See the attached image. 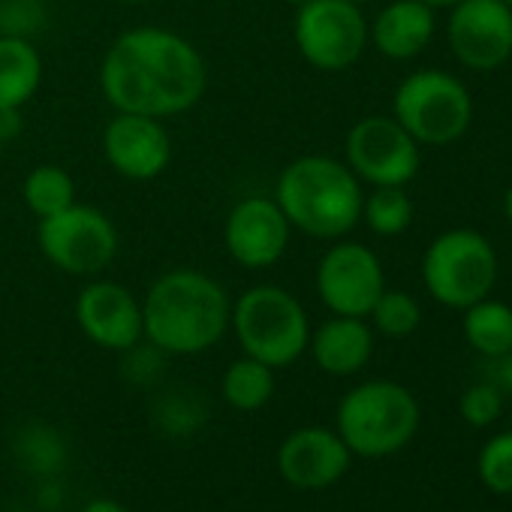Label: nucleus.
I'll return each instance as SVG.
<instances>
[{
  "instance_id": "nucleus-16",
  "label": "nucleus",
  "mask_w": 512,
  "mask_h": 512,
  "mask_svg": "<svg viewBox=\"0 0 512 512\" xmlns=\"http://www.w3.org/2000/svg\"><path fill=\"white\" fill-rule=\"evenodd\" d=\"M350 455L341 434L329 428H299L281 443L278 470L296 488H329L347 473Z\"/></svg>"
},
{
  "instance_id": "nucleus-33",
  "label": "nucleus",
  "mask_w": 512,
  "mask_h": 512,
  "mask_svg": "<svg viewBox=\"0 0 512 512\" xmlns=\"http://www.w3.org/2000/svg\"><path fill=\"white\" fill-rule=\"evenodd\" d=\"M287 4H299L302 7V4H308V0H287Z\"/></svg>"
},
{
  "instance_id": "nucleus-9",
  "label": "nucleus",
  "mask_w": 512,
  "mask_h": 512,
  "mask_svg": "<svg viewBox=\"0 0 512 512\" xmlns=\"http://www.w3.org/2000/svg\"><path fill=\"white\" fill-rule=\"evenodd\" d=\"M368 43V22L350 0H308L296 16V46L317 70L353 67Z\"/></svg>"
},
{
  "instance_id": "nucleus-3",
  "label": "nucleus",
  "mask_w": 512,
  "mask_h": 512,
  "mask_svg": "<svg viewBox=\"0 0 512 512\" xmlns=\"http://www.w3.org/2000/svg\"><path fill=\"white\" fill-rule=\"evenodd\" d=\"M362 187L350 166L332 157H302L278 178L284 217L308 235L338 238L362 217Z\"/></svg>"
},
{
  "instance_id": "nucleus-26",
  "label": "nucleus",
  "mask_w": 512,
  "mask_h": 512,
  "mask_svg": "<svg viewBox=\"0 0 512 512\" xmlns=\"http://www.w3.org/2000/svg\"><path fill=\"white\" fill-rule=\"evenodd\" d=\"M500 416V395L494 386L479 383L461 395V419L473 428H485Z\"/></svg>"
},
{
  "instance_id": "nucleus-20",
  "label": "nucleus",
  "mask_w": 512,
  "mask_h": 512,
  "mask_svg": "<svg viewBox=\"0 0 512 512\" xmlns=\"http://www.w3.org/2000/svg\"><path fill=\"white\" fill-rule=\"evenodd\" d=\"M464 338L476 353L503 359L512 350V308L491 299L464 308Z\"/></svg>"
},
{
  "instance_id": "nucleus-6",
  "label": "nucleus",
  "mask_w": 512,
  "mask_h": 512,
  "mask_svg": "<svg viewBox=\"0 0 512 512\" xmlns=\"http://www.w3.org/2000/svg\"><path fill=\"white\" fill-rule=\"evenodd\" d=\"M428 293L446 308H470L494 290L497 253L491 241L473 229H449L431 241L422 260Z\"/></svg>"
},
{
  "instance_id": "nucleus-5",
  "label": "nucleus",
  "mask_w": 512,
  "mask_h": 512,
  "mask_svg": "<svg viewBox=\"0 0 512 512\" xmlns=\"http://www.w3.org/2000/svg\"><path fill=\"white\" fill-rule=\"evenodd\" d=\"M229 323L241 350L250 359L269 365L272 371L293 365L311 341L305 308L281 287L247 290L235 302Z\"/></svg>"
},
{
  "instance_id": "nucleus-11",
  "label": "nucleus",
  "mask_w": 512,
  "mask_h": 512,
  "mask_svg": "<svg viewBox=\"0 0 512 512\" xmlns=\"http://www.w3.org/2000/svg\"><path fill=\"white\" fill-rule=\"evenodd\" d=\"M323 305L338 317H368L386 290L380 260L365 244H335L317 269Z\"/></svg>"
},
{
  "instance_id": "nucleus-30",
  "label": "nucleus",
  "mask_w": 512,
  "mask_h": 512,
  "mask_svg": "<svg viewBox=\"0 0 512 512\" xmlns=\"http://www.w3.org/2000/svg\"><path fill=\"white\" fill-rule=\"evenodd\" d=\"M500 377H503V386L512 392V350L503 356V368H500Z\"/></svg>"
},
{
  "instance_id": "nucleus-23",
  "label": "nucleus",
  "mask_w": 512,
  "mask_h": 512,
  "mask_svg": "<svg viewBox=\"0 0 512 512\" xmlns=\"http://www.w3.org/2000/svg\"><path fill=\"white\" fill-rule=\"evenodd\" d=\"M362 214L377 235H398L413 220V202L401 187H377L362 202Z\"/></svg>"
},
{
  "instance_id": "nucleus-17",
  "label": "nucleus",
  "mask_w": 512,
  "mask_h": 512,
  "mask_svg": "<svg viewBox=\"0 0 512 512\" xmlns=\"http://www.w3.org/2000/svg\"><path fill=\"white\" fill-rule=\"evenodd\" d=\"M374 46L392 61L416 58L434 37V7L425 0H395L374 22Z\"/></svg>"
},
{
  "instance_id": "nucleus-36",
  "label": "nucleus",
  "mask_w": 512,
  "mask_h": 512,
  "mask_svg": "<svg viewBox=\"0 0 512 512\" xmlns=\"http://www.w3.org/2000/svg\"><path fill=\"white\" fill-rule=\"evenodd\" d=\"M350 4H365V0H350Z\"/></svg>"
},
{
  "instance_id": "nucleus-1",
  "label": "nucleus",
  "mask_w": 512,
  "mask_h": 512,
  "mask_svg": "<svg viewBox=\"0 0 512 512\" xmlns=\"http://www.w3.org/2000/svg\"><path fill=\"white\" fill-rule=\"evenodd\" d=\"M100 85L118 112L166 118L199 103L205 64L187 40L163 28H136L106 52Z\"/></svg>"
},
{
  "instance_id": "nucleus-14",
  "label": "nucleus",
  "mask_w": 512,
  "mask_h": 512,
  "mask_svg": "<svg viewBox=\"0 0 512 512\" xmlns=\"http://www.w3.org/2000/svg\"><path fill=\"white\" fill-rule=\"evenodd\" d=\"M76 320L82 332L106 350H130L145 335L139 302L115 281L88 284L76 299Z\"/></svg>"
},
{
  "instance_id": "nucleus-13",
  "label": "nucleus",
  "mask_w": 512,
  "mask_h": 512,
  "mask_svg": "<svg viewBox=\"0 0 512 512\" xmlns=\"http://www.w3.org/2000/svg\"><path fill=\"white\" fill-rule=\"evenodd\" d=\"M290 241V220L281 205L266 196L241 199L226 220V247L244 269H269Z\"/></svg>"
},
{
  "instance_id": "nucleus-7",
  "label": "nucleus",
  "mask_w": 512,
  "mask_h": 512,
  "mask_svg": "<svg viewBox=\"0 0 512 512\" xmlns=\"http://www.w3.org/2000/svg\"><path fill=\"white\" fill-rule=\"evenodd\" d=\"M473 118L467 88L443 70H419L395 91V121L419 145H449L461 139Z\"/></svg>"
},
{
  "instance_id": "nucleus-29",
  "label": "nucleus",
  "mask_w": 512,
  "mask_h": 512,
  "mask_svg": "<svg viewBox=\"0 0 512 512\" xmlns=\"http://www.w3.org/2000/svg\"><path fill=\"white\" fill-rule=\"evenodd\" d=\"M82 512H127V509L118 500H112V497H97V500L85 503Z\"/></svg>"
},
{
  "instance_id": "nucleus-32",
  "label": "nucleus",
  "mask_w": 512,
  "mask_h": 512,
  "mask_svg": "<svg viewBox=\"0 0 512 512\" xmlns=\"http://www.w3.org/2000/svg\"><path fill=\"white\" fill-rule=\"evenodd\" d=\"M428 7H452V4H458V0H425Z\"/></svg>"
},
{
  "instance_id": "nucleus-31",
  "label": "nucleus",
  "mask_w": 512,
  "mask_h": 512,
  "mask_svg": "<svg viewBox=\"0 0 512 512\" xmlns=\"http://www.w3.org/2000/svg\"><path fill=\"white\" fill-rule=\"evenodd\" d=\"M503 211H506V220L512 223V187L506 190V199H503Z\"/></svg>"
},
{
  "instance_id": "nucleus-2",
  "label": "nucleus",
  "mask_w": 512,
  "mask_h": 512,
  "mask_svg": "<svg viewBox=\"0 0 512 512\" xmlns=\"http://www.w3.org/2000/svg\"><path fill=\"white\" fill-rule=\"evenodd\" d=\"M229 314V299L217 281L193 269H175L151 287L142 305V332L163 353L193 356L223 338Z\"/></svg>"
},
{
  "instance_id": "nucleus-8",
  "label": "nucleus",
  "mask_w": 512,
  "mask_h": 512,
  "mask_svg": "<svg viewBox=\"0 0 512 512\" xmlns=\"http://www.w3.org/2000/svg\"><path fill=\"white\" fill-rule=\"evenodd\" d=\"M40 247L67 275H97L118 250V232L112 220L91 205H70L40 223Z\"/></svg>"
},
{
  "instance_id": "nucleus-18",
  "label": "nucleus",
  "mask_w": 512,
  "mask_h": 512,
  "mask_svg": "<svg viewBox=\"0 0 512 512\" xmlns=\"http://www.w3.org/2000/svg\"><path fill=\"white\" fill-rule=\"evenodd\" d=\"M314 362L335 377H350L362 371L374 350V335L362 317H335L317 329L308 341Z\"/></svg>"
},
{
  "instance_id": "nucleus-21",
  "label": "nucleus",
  "mask_w": 512,
  "mask_h": 512,
  "mask_svg": "<svg viewBox=\"0 0 512 512\" xmlns=\"http://www.w3.org/2000/svg\"><path fill=\"white\" fill-rule=\"evenodd\" d=\"M275 392V377H272V368L256 362L250 356L232 362L223 374V398L229 401V407L235 410H260L269 404Z\"/></svg>"
},
{
  "instance_id": "nucleus-34",
  "label": "nucleus",
  "mask_w": 512,
  "mask_h": 512,
  "mask_svg": "<svg viewBox=\"0 0 512 512\" xmlns=\"http://www.w3.org/2000/svg\"><path fill=\"white\" fill-rule=\"evenodd\" d=\"M500 4H506V7H509V10H512V0H500Z\"/></svg>"
},
{
  "instance_id": "nucleus-19",
  "label": "nucleus",
  "mask_w": 512,
  "mask_h": 512,
  "mask_svg": "<svg viewBox=\"0 0 512 512\" xmlns=\"http://www.w3.org/2000/svg\"><path fill=\"white\" fill-rule=\"evenodd\" d=\"M43 61L25 37H0V109H22L40 88Z\"/></svg>"
},
{
  "instance_id": "nucleus-35",
  "label": "nucleus",
  "mask_w": 512,
  "mask_h": 512,
  "mask_svg": "<svg viewBox=\"0 0 512 512\" xmlns=\"http://www.w3.org/2000/svg\"><path fill=\"white\" fill-rule=\"evenodd\" d=\"M124 4H142V0H124Z\"/></svg>"
},
{
  "instance_id": "nucleus-15",
  "label": "nucleus",
  "mask_w": 512,
  "mask_h": 512,
  "mask_svg": "<svg viewBox=\"0 0 512 512\" xmlns=\"http://www.w3.org/2000/svg\"><path fill=\"white\" fill-rule=\"evenodd\" d=\"M103 148L115 172L133 181L157 178L172 157L169 133L157 124V118L130 112H118V118L106 127Z\"/></svg>"
},
{
  "instance_id": "nucleus-25",
  "label": "nucleus",
  "mask_w": 512,
  "mask_h": 512,
  "mask_svg": "<svg viewBox=\"0 0 512 512\" xmlns=\"http://www.w3.org/2000/svg\"><path fill=\"white\" fill-rule=\"evenodd\" d=\"M479 479L494 494H512V431H503L482 446Z\"/></svg>"
},
{
  "instance_id": "nucleus-28",
  "label": "nucleus",
  "mask_w": 512,
  "mask_h": 512,
  "mask_svg": "<svg viewBox=\"0 0 512 512\" xmlns=\"http://www.w3.org/2000/svg\"><path fill=\"white\" fill-rule=\"evenodd\" d=\"M22 133V112L19 109H0V139H13Z\"/></svg>"
},
{
  "instance_id": "nucleus-37",
  "label": "nucleus",
  "mask_w": 512,
  "mask_h": 512,
  "mask_svg": "<svg viewBox=\"0 0 512 512\" xmlns=\"http://www.w3.org/2000/svg\"><path fill=\"white\" fill-rule=\"evenodd\" d=\"M0 148H4V139H0Z\"/></svg>"
},
{
  "instance_id": "nucleus-4",
  "label": "nucleus",
  "mask_w": 512,
  "mask_h": 512,
  "mask_svg": "<svg viewBox=\"0 0 512 512\" xmlns=\"http://www.w3.org/2000/svg\"><path fill=\"white\" fill-rule=\"evenodd\" d=\"M419 428V404L392 380H371L338 404V434L353 455L386 458L404 449Z\"/></svg>"
},
{
  "instance_id": "nucleus-24",
  "label": "nucleus",
  "mask_w": 512,
  "mask_h": 512,
  "mask_svg": "<svg viewBox=\"0 0 512 512\" xmlns=\"http://www.w3.org/2000/svg\"><path fill=\"white\" fill-rule=\"evenodd\" d=\"M368 317H374V326L386 338H407V335L416 332V326L422 320V311H419L413 296H407L401 290H383Z\"/></svg>"
},
{
  "instance_id": "nucleus-27",
  "label": "nucleus",
  "mask_w": 512,
  "mask_h": 512,
  "mask_svg": "<svg viewBox=\"0 0 512 512\" xmlns=\"http://www.w3.org/2000/svg\"><path fill=\"white\" fill-rule=\"evenodd\" d=\"M40 0H10L0 10V37H25L34 34L43 22Z\"/></svg>"
},
{
  "instance_id": "nucleus-12",
  "label": "nucleus",
  "mask_w": 512,
  "mask_h": 512,
  "mask_svg": "<svg viewBox=\"0 0 512 512\" xmlns=\"http://www.w3.org/2000/svg\"><path fill=\"white\" fill-rule=\"evenodd\" d=\"M449 46L467 70H497L512 55V10L500 0H458L449 16Z\"/></svg>"
},
{
  "instance_id": "nucleus-10",
  "label": "nucleus",
  "mask_w": 512,
  "mask_h": 512,
  "mask_svg": "<svg viewBox=\"0 0 512 512\" xmlns=\"http://www.w3.org/2000/svg\"><path fill=\"white\" fill-rule=\"evenodd\" d=\"M347 160L374 187H404L419 172V142L395 118L371 115L350 130Z\"/></svg>"
},
{
  "instance_id": "nucleus-22",
  "label": "nucleus",
  "mask_w": 512,
  "mask_h": 512,
  "mask_svg": "<svg viewBox=\"0 0 512 512\" xmlns=\"http://www.w3.org/2000/svg\"><path fill=\"white\" fill-rule=\"evenodd\" d=\"M25 202L43 220L52 217L76 202V184L61 166H37L25 178Z\"/></svg>"
}]
</instances>
